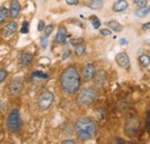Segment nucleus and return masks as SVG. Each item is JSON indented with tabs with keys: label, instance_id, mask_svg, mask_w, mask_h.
Listing matches in <instances>:
<instances>
[{
	"label": "nucleus",
	"instance_id": "nucleus-25",
	"mask_svg": "<svg viewBox=\"0 0 150 144\" xmlns=\"http://www.w3.org/2000/svg\"><path fill=\"white\" fill-rule=\"evenodd\" d=\"M44 36H50V34L52 32V30H53V25L52 24H50V25H47V27H45L44 29Z\"/></svg>",
	"mask_w": 150,
	"mask_h": 144
},
{
	"label": "nucleus",
	"instance_id": "nucleus-10",
	"mask_svg": "<svg viewBox=\"0 0 150 144\" xmlns=\"http://www.w3.org/2000/svg\"><path fill=\"white\" fill-rule=\"evenodd\" d=\"M16 29H18V23H16L15 21H12V22H9V23L2 29V35L5 37L12 36V35L16 31Z\"/></svg>",
	"mask_w": 150,
	"mask_h": 144
},
{
	"label": "nucleus",
	"instance_id": "nucleus-17",
	"mask_svg": "<svg viewBox=\"0 0 150 144\" xmlns=\"http://www.w3.org/2000/svg\"><path fill=\"white\" fill-rule=\"evenodd\" d=\"M134 14H135L136 16H139V18H144V16H147V15L149 14V7H148V6L141 7V8L136 9Z\"/></svg>",
	"mask_w": 150,
	"mask_h": 144
},
{
	"label": "nucleus",
	"instance_id": "nucleus-23",
	"mask_svg": "<svg viewBox=\"0 0 150 144\" xmlns=\"http://www.w3.org/2000/svg\"><path fill=\"white\" fill-rule=\"evenodd\" d=\"M89 21L93 23V27H94L95 29H98V28L100 27V21L96 18V16H90V18H89Z\"/></svg>",
	"mask_w": 150,
	"mask_h": 144
},
{
	"label": "nucleus",
	"instance_id": "nucleus-36",
	"mask_svg": "<svg viewBox=\"0 0 150 144\" xmlns=\"http://www.w3.org/2000/svg\"><path fill=\"white\" fill-rule=\"evenodd\" d=\"M69 54H71V51H68V50H67V51L65 52V54L62 55V59H64V60H66V59L69 56Z\"/></svg>",
	"mask_w": 150,
	"mask_h": 144
},
{
	"label": "nucleus",
	"instance_id": "nucleus-2",
	"mask_svg": "<svg viewBox=\"0 0 150 144\" xmlns=\"http://www.w3.org/2000/svg\"><path fill=\"white\" fill-rule=\"evenodd\" d=\"M74 129L76 136L80 140L88 141V140H91L95 136L97 127H96L95 121L91 120L90 118H80L75 122Z\"/></svg>",
	"mask_w": 150,
	"mask_h": 144
},
{
	"label": "nucleus",
	"instance_id": "nucleus-13",
	"mask_svg": "<svg viewBox=\"0 0 150 144\" xmlns=\"http://www.w3.org/2000/svg\"><path fill=\"white\" fill-rule=\"evenodd\" d=\"M128 8V2L126 0H118L113 4V11L114 12H124Z\"/></svg>",
	"mask_w": 150,
	"mask_h": 144
},
{
	"label": "nucleus",
	"instance_id": "nucleus-9",
	"mask_svg": "<svg viewBox=\"0 0 150 144\" xmlns=\"http://www.w3.org/2000/svg\"><path fill=\"white\" fill-rule=\"evenodd\" d=\"M95 74H96V69H95V66L93 64H87L82 69V77L86 81L93 80L95 77Z\"/></svg>",
	"mask_w": 150,
	"mask_h": 144
},
{
	"label": "nucleus",
	"instance_id": "nucleus-28",
	"mask_svg": "<svg viewBox=\"0 0 150 144\" xmlns=\"http://www.w3.org/2000/svg\"><path fill=\"white\" fill-rule=\"evenodd\" d=\"M6 77H7V72L4 71V69H1V71H0V83H2Z\"/></svg>",
	"mask_w": 150,
	"mask_h": 144
},
{
	"label": "nucleus",
	"instance_id": "nucleus-7",
	"mask_svg": "<svg viewBox=\"0 0 150 144\" xmlns=\"http://www.w3.org/2000/svg\"><path fill=\"white\" fill-rule=\"evenodd\" d=\"M23 89V78L15 77L9 84V92L11 95H19Z\"/></svg>",
	"mask_w": 150,
	"mask_h": 144
},
{
	"label": "nucleus",
	"instance_id": "nucleus-22",
	"mask_svg": "<svg viewBox=\"0 0 150 144\" xmlns=\"http://www.w3.org/2000/svg\"><path fill=\"white\" fill-rule=\"evenodd\" d=\"M31 77L33 78H43V80H46V78H49V75L45 74V73L39 72V71H36V72L31 73Z\"/></svg>",
	"mask_w": 150,
	"mask_h": 144
},
{
	"label": "nucleus",
	"instance_id": "nucleus-5",
	"mask_svg": "<svg viewBox=\"0 0 150 144\" xmlns=\"http://www.w3.org/2000/svg\"><path fill=\"white\" fill-rule=\"evenodd\" d=\"M53 100H54V95L50 91H45L38 98V106L42 111H46L52 105Z\"/></svg>",
	"mask_w": 150,
	"mask_h": 144
},
{
	"label": "nucleus",
	"instance_id": "nucleus-33",
	"mask_svg": "<svg viewBox=\"0 0 150 144\" xmlns=\"http://www.w3.org/2000/svg\"><path fill=\"white\" fill-rule=\"evenodd\" d=\"M119 44H120L121 46H125V45H127V44H128V42H127V39L121 38V39H120V42H119Z\"/></svg>",
	"mask_w": 150,
	"mask_h": 144
},
{
	"label": "nucleus",
	"instance_id": "nucleus-8",
	"mask_svg": "<svg viewBox=\"0 0 150 144\" xmlns=\"http://www.w3.org/2000/svg\"><path fill=\"white\" fill-rule=\"evenodd\" d=\"M115 61H117V64H118L121 68H124V69H129V67H131L129 56L125 53V52H120V53L117 54V55H115Z\"/></svg>",
	"mask_w": 150,
	"mask_h": 144
},
{
	"label": "nucleus",
	"instance_id": "nucleus-30",
	"mask_svg": "<svg viewBox=\"0 0 150 144\" xmlns=\"http://www.w3.org/2000/svg\"><path fill=\"white\" fill-rule=\"evenodd\" d=\"M45 28V22L44 21H39L38 22V27H37V29H38V31H43V29Z\"/></svg>",
	"mask_w": 150,
	"mask_h": 144
},
{
	"label": "nucleus",
	"instance_id": "nucleus-15",
	"mask_svg": "<svg viewBox=\"0 0 150 144\" xmlns=\"http://www.w3.org/2000/svg\"><path fill=\"white\" fill-rule=\"evenodd\" d=\"M86 5L89 8L94 9V11H97V9H100L103 7V0H88L86 2Z\"/></svg>",
	"mask_w": 150,
	"mask_h": 144
},
{
	"label": "nucleus",
	"instance_id": "nucleus-6",
	"mask_svg": "<svg viewBox=\"0 0 150 144\" xmlns=\"http://www.w3.org/2000/svg\"><path fill=\"white\" fill-rule=\"evenodd\" d=\"M137 128H139V121H137L136 116L128 118V120L126 121V125H125V133L132 137L137 131Z\"/></svg>",
	"mask_w": 150,
	"mask_h": 144
},
{
	"label": "nucleus",
	"instance_id": "nucleus-18",
	"mask_svg": "<svg viewBox=\"0 0 150 144\" xmlns=\"http://www.w3.org/2000/svg\"><path fill=\"white\" fill-rule=\"evenodd\" d=\"M139 61H140V64H141V66H142V67H148V66H149V64H150L149 55H147V54L141 55V56L139 58Z\"/></svg>",
	"mask_w": 150,
	"mask_h": 144
},
{
	"label": "nucleus",
	"instance_id": "nucleus-14",
	"mask_svg": "<svg viewBox=\"0 0 150 144\" xmlns=\"http://www.w3.org/2000/svg\"><path fill=\"white\" fill-rule=\"evenodd\" d=\"M66 38H67V31L64 27H60L58 29V32H57L56 36V42L59 44H64L66 42Z\"/></svg>",
	"mask_w": 150,
	"mask_h": 144
},
{
	"label": "nucleus",
	"instance_id": "nucleus-11",
	"mask_svg": "<svg viewBox=\"0 0 150 144\" xmlns=\"http://www.w3.org/2000/svg\"><path fill=\"white\" fill-rule=\"evenodd\" d=\"M20 11H21V6H20V2L18 0H12L11 2V6H9V16L13 18H15L20 14Z\"/></svg>",
	"mask_w": 150,
	"mask_h": 144
},
{
	"label": "nucleus",
	"instance_id": "nucleus-20",
	"mask_svg": "<svg viewBox=\"0 0 150 144\" xmlns=\"http://www.w3.org/2000/svg\"><path fill=\"white\" fill-rule=\"evenodd\" d=\"M86 45L84 44H79V45H76L75 46V54L76 55H79V56H81V55H83V54L86 53Z\"/></svg>",
	"mask_w": 150,
	"mask_h": 144
},
{
	"label": "nucleus",
	"instance_id": "nucleus-27",
	"mask_svg": "<svg viewBox=\"0 0 150 144\" xmlns=\"http://www.w3.org/2000/svg\"><path fill=\"white\" fill-rule=\"evenodd\" d=\"M83 42V38H76V39H71V45H79V44H81Z\"/></svg>",
	"mask_w": 150,
	"mask_h": 144
},
{
	"label": "nucleus",
	"instance_id": "nucleus-24",
	"mask_svg": "<svg viewBox=\"0 0 150 144\" xmlns=\"http://www.w3.org/2000/svg\"><path fill=\"white\" fill-rule=\"evenodd\" d=\"M147 2H148V0H134V4H135L139 8L146 7V6H147Z\"/></svg>",
	"mask_w": 150,
	"mask_h": 144
},
{
	"label": "nucleus",
	"instance_id": "nucleus-29",
	"mask_svg": "<svg viewBox=\"0 0 150 144\" xmlns=\"http://www.w3.org/2000/svg\"><path fill=\"white\" fill-rule=\"evenodd\" d=\"M40 44H42V46H43V49H46V46H47V37L44 36L42 39H40Z\"/></svg>",
	"mask_w": 150,
	"mask_h": 144
},
{
	"label": "nucleus",
	"instance_id": "nucleus-32",
	"mask_svg": "<svg viewBox=\"0 0 150 144\" xmlns=\"http://www.w3.org/2000/svg\"><path fill=\"white\" fill-rule=\"evenodd\" d=\"M67 5H71V6H75L79 4V0H66Z\"/></svg>",
	"mask_w": 150,
	"mask_h": 144
},
{
	"label": "nucleus",
	"instance_id": "nucleus-1",
	"mask_svg": "<svg viewBox=\"0 0 150 144\" xmlns=\"http://www.w3.org/2000/svg\"><path fill=\"white\" fill-rule=\"evenodd\" d=\"M60 85L67 95H73L79 91L81 85V77L75 67H67L62 72L60 77Z\"/></svg>",
	"mask_w": 150,
	"mask_h": 144
},
{
	"label": "nucleus",
	"instance_id": "nucleus-37",
	"mask_svg": "<svg viewBox=\"0 0 150 144\" xmlns=\"http://www.w3.org/2000/svg\"><path fill=\"white\" fill-rule=\"evenodd\" d=\"M149 119H150V115H149V112H148V114H147V129H148V131H149L150 129V125H149Z\"/></svg>",
	"mask_w": 150,
	"mask_h": 144
},
{
	"label": "nucleus",
	"instance_id": "nucleus-21",
	"mask_svg": "<svg viewBox=\"0 0 150 144\" xmlns=\"http://www.w3.org/2000/svg\"><path fill=\"white\" fill-rule=\"evenodd\" d=\"M8 18V11L5 7H0V24L4 23Z\"/></svg>",
	"mask_w": 150,
	"mask_h": 144
},
{
	"label": "nucleus",
	"instance_id": "nucleus-35",
	"mask_svg": "<svg viewBox=\"0 0 150 144\" xmlns=\"http://www.w3.org/2000/svg\"><path fill=\"white\" fill-rule=\"evenodd\" d=\"M142 29H143V30H149L150 29V22H147L146 24H143V25H142Z\"/></svg>",
	"mask_w": 150,
	"mask_h": 144
},
{
	"label": "nucleus",
	"instance_id": "nucleus-3",
	"mask_svg": "<svg viewBox=\"0 0 150 144\" xmlns=\"http://www.w3.org/2000/svg\"><path fill=\"white\" fill-rule=\"evenodd\" d=\"M96 98H97V91L91 87H87L80 91V93L76 98V102L81 106H88L94 103Z\"/></svg>",
	"mask_w": 150,
	"mask_h": 144
},
{
	"label": "nucleus",
	"instance_id": "nucleus-31",
	"mask_svg": "<svg viewBox=\"0 0 150 144\" xmlns=\"http://www.w3.org/2000/svg\"><path fill=\"white\" fill-rule=\"evenodd\" d=\"M100 35L102 36H110L111 35V31L109 29H102L100 30Z\"/></svg>",
	"mask_w": 150,
	"mask_h": 144
},
{
	"label": "nucleus",
	"instance_id": "nucleus-34",
	"mask_svg": "<svg viewBox=\"0 0 150 144\" xmlns=\"http://www.w3.org/2000/svg\"><path fill=\"white\" fill-rule=\"evenodd\" d=\"M62 144H76V141H74V140H66V141H62Z\"/></svg>",
	"mask_w": 150,
	"mask_h": 144
},
{
	"label": "nucleus",
	"instance_id": "nucleus-12",
	"mask_svg": "<svg viewBox=\"0 0 150 144\" xmlns=\"http://www.w3.org/2000/svg\"><path fill=\"white\" fill-rule=\"evenodd\" d=\"M33 59H34V55L33 54L27 53V52L25 53H22L19 56V65L21 67H27L28 65L31 64Z\"/></svg>",
	"mask_w": 150,
	"mask_h": 144
},
{
	"label": "nucleus",
	"instance_id": "nucleus-16",
	"mask_svg": "<svg viewBox=\"0 0 150 144\" xmlns=\"http://www.w3.org/2000/svg\"><path fill=\"white\" fill-rule=\"evenodd\" d=\"M108 25H109L110 29H112L113 31H115V32H120L122 30V25L118 21H110L108 23Z\"/></svg>",
	"mask_w": 150,
	"mask_h": 144
},
{
	"label": "nucleus",
	"instance_id": "nucleus-19",
	"mask_svg": "<svg viewBox=\"0 0 150 144\" xmlns=\"http://www.w3.org/2000/svg\"><path fill=\"white\" fill-rule=\"evenodd\" d=\"M104 82H105V74L103 72H99L96 76V84L98 87H102L104 84Z\"/></svg>",
	"mask_w": 150,
	"mask_h": 144
},
{
	"label": "nucleus",
	"instance_id": "nucleus-26",
	"mask_svg": "<svg viewBox=\"0 0 150 144\" xmlns=\"http://www.w3.org/2000/svg\"><path fill=\"white\" fill-rule=\"evenodd\" d=\"M21 32H22V34H28V32H29V23H28L27 21H24V22H23V25H22Z\"/></svg>",
	"mask_w": 150,
	"mask_h": 144
},
{
	"label": "nucleus",
	"instance_id": "nucleus-4",
	"mask_svg": "<svg viewBox=\"0 0 150 144\" xmlns=\"http://www.w3.org/2000/svg\"><path fill=\"white\" fill-rule=\"evenodd\" d=\"M6 125H7V128L11 133H16L20 130V128L22 126V119H21V115H20L18 108H13L9 112V114L7 116Z\"/></svg>",
	"mask_w": 150,
	"mask_h": 144
}]
</instances>
